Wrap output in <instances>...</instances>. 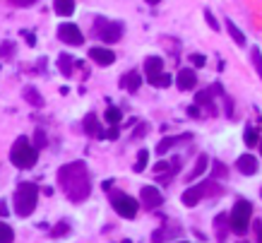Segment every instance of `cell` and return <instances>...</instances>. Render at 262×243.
<instances>
[{
    "label": "cell",
    "mask_w": 262,
    "mask_h": 243,
    "mask_svg": "<svg viewBox=\"0 0 262 243\" xmlns=\"http://www.w3.org/2000/svg\"><path fill=\"white\" fill-rule=\"evenodd\" d=\"M187 116H190V118H200V116H202L200 106H197V104H195V106H187Z\"/></svg>",
    "instance_id": "cell-38"
},
{
    "label": "cell",
    "mask_w": 262,
    "mask_h": 243,
    "mask_svg": "<svg viewBox=\"0 0 262 243\" xmlns=\"http://www.w3.org/2000/svg\"><path fill=\"white\" fill-rule=\"evenodd\" d=\"M58 39H60L63 43H68V46H82V41H84L79 27L73 24V22H65V24L58 27Z\"/></svg>",
    "instance_id": "cell-7"
},
{
    "label": "cell",
    "mask_w": 262,
    "mask_h": 243,
    "mask_svg": "<svg viewBox=\"0 0 262 243\" xmlns=\"http://www.w3.org/2000/svg\"><path fill=\"white\" fill-rule=\"evenodd\" d=\"M150 130V125H147V123H142V125H137V128H135V137H145V132Z\"/></svg>",
    "instance_id": "cell-39"
},
{
    "label": "cell",
    "mask_w": 262,
    "mask_h": 243,
    "mask_svg": "<svg viewBox=\"0 0 262 243\" xmlns=\"http://www.w3.org/2000/svg\"><path fill=\"white\" fill-rule=\"evenodd\" d=\"M24 37H27V43H29V46H37V37H34L32 32H27Z\"/></svg>",
    "instance_id": "cell-42"
},
{
    "label": "cell",
    "mask_w": 262,
    "mask_h": 243,
    "mask_svg": "<svg viewBox=\"0 0 262 243\" xmlns=\"http://www.w3.org/2000/svg\"><path fill=\"white\" fill-rule=\"evenodd\" d=\"M140 202H142V207H147V209H154V207H159L164 202V195H161L159 188L142 186L140 188Z\"/></svg>",
    "instance_id": "cell-8"
},
{
    "label": "cell",
    "mask_w": 262,
    "mask_h": 243,
    "mask_svg": "<svg viewBox=\"0 0 262 243\" xmlns=\"http://www.w3.org/2000/svg\"><path fill=\"white\" fill-rule=\"evenodd\" d=\"M111 205L123 219H135L140 212V202L125 193H111Z\"/></svg>",
    "instance_id": "cell-6"
},
{
    "label": "cell",
    "mask_w": 262,
    "mask_h": 243,
    "mask_svg": "<svg viewBox=\"0 0 262 243\" xmlns=\"http://www.w3.org/2000/svg\"><path fill=\"white\" fill-rule=\"evenodd\" d=\"M212 171H214V173H212L214 178H226V176H228V173H226V166L222 162H214V168H212Z\"/></svg>",
    "instance_id": "cell-32"
},
{
    "label": "cell",
    "mask_w": 262,
    "mask_h": 243,
    "mask_svg": "<svg viewBox=\"0 0 262 243\" xmlns=\"http://www.w3.org/2000/svg\"><path fill=\"white\" fill-rule=\"evenodd\" d=\"M176 84H178V89H183V92H190V89H195V84H197V75H195V70H190V68H183V70H178Z\"/></svg>",
    "instance_id": "cell-11"
},
{
    "label": "cell",
    "mask_w": 262,
    "mask_h": 243,
    "mask_svg": "<svg viewBox=\"0 0 262 243\" xmlns=\"http://www.w3.org/2000/svg\"><path fill=\"white\" fill-rule=\"evenodd\" d=\"M58 183L63 188V193L68 195L70 202H82L89 198V190H92V183H89V173H87V166L82 162H70L58 171Z\"/></svg>",
    "instance_id": "cell-1"
},
{
    "label": "cell",
    "mask_w": 262,
    "mask_h": 243,
    "mask_svg": "<svg viewBox=\"0 0 262 243\" xmlns=\"http://www.w3.org/2000/svg\"><path fill=\"white\" fill-rule=\"evenodd\" d=\"M12 241H15V231L0 222V243H12Z\"/></svg>",
    "instance_id": "cell-28"
},
{
    "label": "cell",
    "mask_w": 262,
    "mask_h": 243,
    "mask_svg": "<svg viewBox=\"0 0 262 243\" xmlns=\"http://www.w3.org/2000/svg\"><path fill=\"white\" fill-rule=\"evenodd\" d=\"M250 222H253V205L248 200H236V205L228 214V229L238 236H245Z\"/></svg>",
    "instance_id": "cell-3"
},
{
    "label": "cell",
    "mask_w": 262,
    "mask_h": 243,
    "mask_svg": "<svg viewBox=\"0 0 262 243\" xmlns=\"http://www.w3.org/2000/svg\"><path fill=\"white\" fill-rule=\"evenodd\" d=\"M176 142H178V137H164V140L156 145V154H159V157H161V154H166V152H169Z\"/></svg>",
    "instance_id": "cell-26"
},
{
    "label": "cell",
    "mask_w": 262,
    "mask_h": 243,
    "mask_svg": "<svg viewBox=\"0 0 262 243\" xmlns=\"http://www.w3.org/2000/svg\"><path fill=\"white\" fill-rule=\"evenodd\" d=\"M24 99H27L32 106H41V104H43V99H41V94L37 92V87H24Z\"/></svg>",
    "instance_id": "cell-22"
},
{
    "label": "cell",
    "mask_w": 262,
    "mask_h": 243,
    "mask_svg": "<svg viewBox=\"0 0 262 243\" xmlns=\"http://www.w3.org/2000/svg\"><path fill=\"white\" fill-rule=\"evenodd\" d=\"M214 226H217V231H219V243H224L226 241V229H228V217L226 214H219L217 219H214Z\"/></svg>",
    "instance_id": "cell-20"
},
{
    "label": "cell",
    "mask_w": 262,
    "mask_h": 243,
    "mask_svg": "<svg viewBox=\"0 0 262 243\" xmlns=\"http://www.w3.org/2000/svg\"><path fill=\"white\" fill-rule=\"evenodd\" d=\"M123 243H132V241H123Z\"/></svg>",
    "instance_id": "cell-46"
},
{
    "label": "cell",
    "mask_w": 262,
    "mask_h": 243,
    "mask_svg": "<svg viewBox=\"0 0 262 243\" xmlns=\"http://www.w3.org/2000/svg\"><path fill=\"white\" fill-rule=\"evenodd\" d=\"M37 0H12V5H17V7H32Z\"/></svg>",
    "instance_id": "cell-40"
},
{
    "label": "cell",
    "mask_w": 262,
    "mask_h": 243,
    "mask_svg": "<svg viewBox=\"0 0 262 243\" xmlns=\"http://www.w3.org/2000/svg\"><path fill=\"white\" fill-rule=\"evenodd\" d=\"M38 159V150L27 140V137H17L12 150H10V162L17 168H32Z\"/></svg>",
    "instance_id": "cell-2"
},
{
    "label": "cell",
    "mask_w": 262,
    "mask_h": 243,
    "mask_svg": "<svg viewBox=\"0 0 262 243\" xmlns=\"http://www.w3.org/2000/svg\"><path fill=\"white\" fill-rule=\"evenodd\" d=\"M171 168H173L171 164H166V162H159V164L154 166V173H156V176H159V173H169Z\"/></svg>",
    "instance_id": "cell-35"
},
{
    "label": "cell",
    "mask_w": 262,
    "mask_h": 243,
    "mask_svg": "<svg viewBox=\"0 0 262 243\" xmlns=\"http://www.w3.org/2000/svg\"><path fill=\"white\" fill-rule=\"evenodd\" d=\"M150 84H154V87H171L173 84V77L166 75V73H159L156 77H151Z\"/></svg>",
    "instance_id": "cell-24"
},
{
    "label": "cell",
    "mask_w": 262,
    "mask_h": 243,
    "mask_svg": "<svg viewBox=\"0 0 262 243\" xmlns=\"http://www.w3.org/2000/svg\"><path fill=\"white\" fill-rule=\"evenodd\" d=\"M190 63H192V65H195V68H205L207 58L202 56V53H192V56H190Z\"/></svg>",
    "instance_id": "cell-34"
},
{
    "label": "cell",
    "mask_w": 262,
    "mask_h": 243,
    "mask_svg": "<svg viewBox=\"0 0 262 243\" xmlns=\"http://www.w3.org/2000/svg\"><path fill=\"white\" fill-rule=\"evenodd\" d=\"M38 188L34 183H19L15 190V212L19 217H29L37 209Z\"/></svg>",
    "instance_id": "cell-4"
},
{
    "label": "cell",
    "mask_w": 262,
    "mask_h": 243,
    "mask_svg": "<svg viewBox=\"0 0 262 243\" xmlns=\"http://www.w3.org/2000/svg\"><path fill=\"white\" fill-rule=\"evenodd\" d=\"M84 132L92 135V137H101V135H104L101 128H99V118H96L94 113H89V116L84 118Z\"/></svg>",
    "instance_id": "cell-16"
},
{
    "label": "cell",
    "mask_w": 262,
    "mask_h": 243,
    "mask_svg": "<svg viewBox=\"0 0 262 243\" xmlns=\"http://www.w3.org/2000/svg\"><path fill=\"white\" fill-rule=\"evenodd\" d=\"M147 159H150V152L147 150H142L140 152V157H137V162H135V173H142V171H145V168H147Z\"/></svg>",
    "instance_id": "cell-27"
},
{
    "label": "cell",
    "mask_w": 262,
    "mask_h": 243,
    "mask_svg": "<svg viewBox=\"0 0 262 243\" xmlns=\"http://www.w3.org/2000/svg\"><path fill=\"white\" fill-rule=\"evenodd\" d=\"M140 84H142L140 73H128L125 77H120V87H123V89H128L130 94L137 92V89H140Z\"/></svg>",
    "instance_id": "cell-15"
},
{
    "label": "cell",
    "mask_w": 262,
    "mask_h": 243,
    "mask_svg": "<svg viewBox=\"0 0 262 243\" xmlns=\"http://www.w3.org/2000/svg\"><path fill=\"white\" fill-rule=\"evenodd\" d=\"M46 145V132L43 130H37V150H41Z\"/></svg>",
    "instance_id": "cell-37"
},
{
    "label": "cell",
    "mask_w": 262,
    "mask_h": 243,
    "mask_svg": "<svg viewBox=\"0 0 262 243\" xmlns=\"http://www.w3.org/2000/svg\"><path fill=\"white\" fill-rule=\"evenodd\" d=\"M205 171H207V157H205V154H200V157H197V162H195V166H192V171L187 173V181H195V178H200Z\"/></svg>",
    "instance_id": "cell-18"
},
{
    "label": "cell",
    "mask_w": 262,
    "mask_h": 243,
    "mask_svg": "<svg viewBox=\"0 0 262 243\" xmlns=\"http://www.w3.org/2000/svg\"><path fill=\"white\" fill-rule=\"evenodd\" d=\"M0 53H2V58H12V53H15V43H12V41L2 43V46H0Z\"/></svg>",
    "instance_id": "cell-33"
},
{
    "label": "cell",
    "mask_w": 262,
    "mask_h": 243,
    "mask_svg": "<svg viewBox=\"0 0 262 243\" xmlns=\"http://www.w3.org/2000/svg\"><path fill=\"white\" fill-rule=\"evenodd\" d=\"M106 121H109L111 125H118V123L123 121V113H120V109H115V106H109V109H106Z\"/></svg>",
    "instance_id": "cell-25"
},
{
    "label": "cell",
    "mask_w": 262,
    "mask_h": 243,
    "mask_svg": "<svg viewBox=\"0 0 262 243\" xmlns=\"http://www.w3.org/2000/svg\"><path fill=\"white\" fill-rule=\"evenodd\" d=\"M147 2H150V5H156V2H159V0H147Z\"/></svg>",
    "instance_id": "cell-45"
},
{
    "label": "cell",
    "mask_w": 262,
    "mask_h": 243,
    "mask_svg": "<svg viewBox=\"0 0 262 243\" xmlns=\"http://www.w3.org/2000/svg\"><path fill=\"white\" fill-rule=\"evenodd\" d=\"M245 145L248 147H255V142L260 140V132H258V128H253V125H245Z\"/></svg>",
    "instance_id": "cell-23"
},
{
    "label": "cell",
    "mask_w": 262,
    "mask_h": 243,
    "mask_svg": "<svg viewBox=\"0 0 262 243\" xmlns=\"http://www.w3.org/2000/svg\"><path fill=\"white\" fill-rule=\"evenodd\" d=\"M202 198H205V190H202V186H190L186 193L181 195V202H183L186 207H195L200 200H202Z\"/></svg>",
    "instance_id": "cell-12"
},
{
    "label": "cell",
    "mask_w": 262,
    "mask_h": 243,
    "mask_svg": "<svg viewBox=\"0 0 262 243\" xmlns=\"http://www.w3.org/2000/svg\"><path fill=\"white\" fill-rule=\"evenodd\" d=\"M250 58H253V65H255V70H258V75H260V80H262V53H260V48H253V51H250Z\"/></svg>",
    "instance_id": "cell-29"
},
{
    "label": "cell",
    "mask_w": 262,
    "mask_h": 243,
    "mask_svg": "<svg viewBox=\"0 0 262 243\" xmlns=\"http://www.w3.org/2000/svg\"><path fill=\"white\" fill-rule=\"evenodd\" d=\"M7 214H10V212H7V205L0 200V217H7Z\"/></svg>",
    "instance_id": "cell-43"
},
{
    "label": "cell",
    "mask_w": 262,
    "mask_h": 243,
    "mask_svg": "<svg viewBox=\"0 0 262 243\" xmlns=\"http://www.w3.org/2000/svg\"><path fill=\"white\" fill-rule=\"evenodd\" d=\"M106 137H111V140H113V137H118V130H115V125H113L111 130H109V135H106Z\"/></svg>",
    "instance_id": "cell-44"
},
{
    "label": "cell",
    "mask_w": 262,
    "mask_h": 243,
    "mask_svg": "<svg viewBox=\"0 0 262 243\" xmlns=\"http://www.w3.org/2000/svg\"><path fill=\"white\" fill-rule=\"evenodd\" d=\"M202 190H205V195H222V188H219V183H214V181L202 183Z\"/></svg>",
    "instance_id": "cell-30"
},
{
    "label": "cell",
    "mask_w": 262,
    "mask_h": 243,
    "mask_svg": "<svg viewBox=\"0 0 262 243\" xmlns=\"http://www.w3.org/2000/svg\"><path fill=\"white\" fill-rule=\"evenodd\" d=\"M226 29H228V34H231V39L238 43V46H245V37H243V32L233 24V19H226Z\"/></svg>",
    "instance_id": "cell-19"
},
{
    "label": "cell",
    "mask_w": 262,
    "mask_h": 243,
    "mask_svg": "<svg viewBox=\"0 0 262 243\" xmlns=\"http://www.w3.org/2000/svg\"><path fill=\"white\" fill-rule=\"evenodd\" d=\"M197 106H205L209 113H217V106H214V101H212V96H209V92H200L197 94Z\"/></svg>",
    "instance_id": "cell-21"
},
{
    "label": "cell",
    "mask_w": 262,
    "mask_h": 243,
    "mask_svg": "<svg viewBox=\"0 0 262 243\" xmlns=\"http://www.w3.org/2000/svg\"><path fill=\"white\" fill-rule=\"evenodd\" d=\"M161 70H164V60H161L159 56H150L147 60H145V75L150 77V80L151 77H156Z\"/></svg>",
    "instance_id": "cell-13"
},
{
    "label": "cell",
    "mask_w": 262,
    "mask_h": 243,
    "mask_svg": "<svg viewBox=\"0 0 262 243\" xmlns=\"http://www.w3.org/2000/svg\"><path fill=\"white\" fill-rule=\"evenodd\" d=\"M94 34L101 37V41H106V43H115V41L123 39V24H120V22H111V19L99 17L94 22Z\"/></svg>",
    "instance_id": "cell-5"
},
{
    "label": "cell",
    "mask_w": 262,
    "mask_h": 243,
    "mask_svg": "<svg viewBox=\"0 0 262 243\" xmlns=\"http://www.w3.org/2000/svg\"><path fill=\"white\" fill-rule=\"evenodd\" d=\"M73 68H75V60H73V56H68V53H60V56H58V70H60L65 77L73 75Z\"/></svg>",
    "instance_id": "cell-17"
},
{
    "label": "cell",
    "mask_w": 262,
    "mask_h": 243,
    "mask_svg": "<svg viewBox=\"0 0 262 243\" xmlns=\"http://www.w3.org/2000/svg\"><path fill=\"white\" fill-rule=\"evenodd\" d=\"M241 243H245V241H241Z\"/></svg>",
    "instance_id": "cell-47"
},
{
    "label": "cell",
    "mask_w": 262,
    "mask_h": 243,
    "mask_svg": "<svg viewBox=\"0 0 262 243\" xmlns=\"http://www.w3.org/2000/svg\"><path fill=\"white\" fill-rule=\"evenodd\" d=\"M236 168H238L243 176H255L258 168H260V164H258L255 154H241V157L236 159Z\"/></svg>",
    "instance_id": "cell-10"
},
{
    "label": "cell",
    "mask_w": 262,
    "mask_h": 243,
    "mask_svg": "<svg viewBox=\"0 0 262 243\" xmlns=\"http://www.w3.org/2000/svg\"><path fill=\"white\" fill-rule=\"evenodd\" d=\"M70 234V226L65 224V222H60V224L53 226V231H51V236H56V239H60V236H68Z\"/></svg>",
    "instance_id": "cell-31"
},
{
    "label": "cell",
    "mask_w": 262,
    "mask_h": 243,
    "mask_svg": "<svg viewBox=\"0 0 262 243\" xmlns=\"http://www.w3.org/2000/svg\"><path fill=\"white\" fill-rule=\"evenodd\" d=\"M53 10L58 17H70L75 12V0H53Z\"/></svg>",
    "instance_id": "cell-14"
},
{
    "label": "cell",
    "mask_w": 262,
    "mask_h": 243,
    "mask_svg": "<svg viewBox=\"0 0 262 243\" xmlns=\"http://www.w3.org/2000/svg\"><path fill=\"white\" fill-rule=\"evenodd\" d=\"M205 17H207V24H209L212 29H217V32H219V22L214 19V15H212V10H205Z\"/></svg>",
    "instance_id": "cell-36"
},
{
    "label": "cell",
    "mask_w": 262,
    "mask_h": 243,
    "mask_svg": "<svg viewBox=\"0 0 262 243\" xmlns=\"http://www.w3.org/2000/svg\"><path fill=\"white\" fill-rule=\"evenodd\" d=\"M255 236H258V243H262V222H255Z\"/></svg>",
    "instance_id": "cell-41"
},
{
    "label": "cell",
    "mask_w": 262,
    "mask_h": 243,
    "mask_svg": "<svg viewBox=\"0 0 262 243\" xmlns=\"http://www.w3.org/2000/svg\"><path fill=\"white\" fill-rule=\"evenodd\" d=\"M89 58H92L96 65H101V68H109V65H113V60H115V53H113L111 48L94 46V48H89Z\"/></svg>",
    "instance_id": "cell-9"
}]
</instances>
